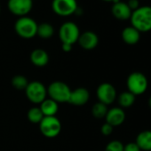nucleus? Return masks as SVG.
<instances>
[{"label": "nucleus", "instance_id": "nucleus-30", "mask_svg": "<svg viewBox=\"0 0 151 151\" xmlns=\"http://www.w3.org/2000/svg\"><path fill=\"white\" fill-rule=\"evenodd\" d=\"M103 1H105V2H113L114 0H103Z\"/></svg>", "mask_w": 151, "mask_h": 151}, {"label": "nucleus", "instance_id": "nucleus-26", "mask_svg": "<svg viewBox=\"0 0 151 151\" xmlns=\"http://www.w3.org/2000/svg\"><path fill=\"white\" fill-rule=\"evenodd\" d=\"M124 151H141L136 142H128L124 146Z\"/></svg>", "mask_w": 151, "mask_h": 151}, {"label": "nucleus", "instance_id": "nucleus-23", "mask_svg": "<svg viewBox=\"0 0 151 151\" xmlns=\"http://www.w3.org/2000/svg\"><path fill=\"white\" fill-rule=\"evenodd\" d=\"M29 85L28 79L22 75H17L12 79V86L17 90H25Z\"/></svg>", "mask_w": 151, "mask_h": 151}, {"label": "nucleus", "instance_id": "nucleus-9", "mask_svg": "<svg viewBox=\"0 0 151 151\" xmlns=\"http://www.w3.org/2000/svg\"><path fill=\"white\" fill-rule=\"evenodd\" d=\"M96 95L99 101L107 106L112 104L117 97L116 88L109 83L101 84L96 90Z\"/></svg>", "mask_w": 151, "mask_h": 151}, {"label": "nucleus", "instance_id": "nucleus-15", "mask_svg": "<svg viewBox=\"0 0 151 151\" xmlns=\"http://www.w3.org/2000/svg\"><path fill=\"white\" fill-rule=\"evenodd\" d=\"M30 60L36 67H45L49 62V55L44 49H35L30 53Z\"/></svg>", "mask_w": 151, "mask_h": 151}, {"label": "nucleus", "instance_id": "nucleus-14", "mask_svg": "<svg viewBox=\"0 0 151 151\" xmlns=\"http://www.w3.org/2000/svg\"><path fill=\"white\" fill-rule=\"evenodd\" d=\"M111 13L116 19L119 21H127L130 20L132 11L129 8L127 3L119 1L113 4L111 7Z\"/></svg>", "mask_w": 151, "mask_h": 151}, {"label": "nucleus", "instance_id": "nucleus-31", "mask_svg": "<svg viewBox=\"0 0 151 151\" xmlns=\"http://www.w3.org/2000/svg\"><path fill=\"white\" fill-rule=\"evenodd\" d=\"M0 12H1V6H0Z\"/></svg>", "mask_w": 151, "mask_h": 151}, {"label": "nucleus", "instance_id": "nucleus-20", "mask_svg": "<svg viewBox=\"0 0 151 151\" xmlns=\"http://www.w3.org/2000/svg\"><path fill=\"white\" fill-rule=\"evenodd\" d=\"M53 34H54V29L52 26V24L44 22L37 26V35L39 37H41L43 39H48V38L52 37L53 36Z\"/></svg>", "mask_w": 151, "mask_h": 151}, {"label": "nucleus", "instance_id": "nucleus-1", "mask_svg": "<svg viewBox=\"0 0 151 151\" xmlns=\"http://www.w3.org/2000/svg\"><path fill=\"white\" fill-rule=\"evenodd\" d=\"M130 22L132 27L139 32H148L151 30V6H139L132 13Z\"/></svg>", "mask_w": 151, "mask_h": 151}, {"label": "nucleus", "instance_id": "nucleus-8", "mask_svg": "<svg viewBox=\"0 0 151 151\" xmlns=\"http://www.w3.org/2000/svg\"><path fill=\"white\" fill-rule=\"evenodd\" d=\"M77 0H52V9L59 16L67 17L76 14L78 10Z\"/></svg>", "mask_w": 151, "mask_h": 151}, {"label": "nucleus", "instance_id": "nucleus-25", "mask_svg": "<svg viewBox=\"0 0 151 151\" xmlns=\"http://www.w3.org/2000/svg\"><path fill=\"white\" fill-rule=\"evenodd\" d=\"M113 130H114V127L112 125H110L108 123H105L101 125V133L104 135V136H109L110 135L112 132H113Z\"/></svg>", "mask_w": 151, "mask_h": 151}, {"label": "nucleus", "instance_id": "nucleus-21", "mask_svg": "<svg viewBox=\"0 0 151 151\" xmlns=\"http://www.w3.org/2000/svg\"><path fill=\"white\" fill-rule=\"evenodd\" d=\"M27 117H28V119H29V121L30 123L39 124V123L44 118V115H43V113H42L39 107H33L28 111Z\"/></svg>", "mask_w": 151, "mask_h": 151}, {"label": "nucleus", "instance_id": "nucleus-13", "mask_svg": "<svg viewBox=\"0 0 151 151\" xmlns=\"http://www.w3.org/2000/svg\"><path fill=\"white\" fill-rule=\"evenodd\" d=\"M79 45L85 50H93L99 44V37L93 31H85L80 34L78 40Z\"/></svg>", "mask_w": 151, "mask_h": 151}, {"label": "nucleus", "instance_id": "nucleus-2", "mask_svg": "<svg viewBox=\"0 0 151 151\" xmlns=\"http://www.w3.org/2000/svg\"><path fill=\"white\" fill-rule=\"evenodd\" d=\"M38 24L30 17H20L14 23V30L16 34L25 39L33 38L37 36Z\"/></svg>", "mask_w": 151, "mask_h": 151}, {"label": "nucleus", "instance_id": "nucleus-7", "mask_svg": "<svg viewBox=\"0 0 151 151\" xmlns=\"http://www.w3.org/2000/svg\"><path fill=\"white\" fill-rule=\"evenodd\" d=\"M39 130L46 138H55L61 131V123L56 116H44L39 123Z\"/></svg>", "mask_w": 151, "mask_h": 151}, {"label": "nucleus", "instance_id": "nucleus-22", "mask_svg": "<svg viewBox=\"0 0 151 151\" xmlns=\"http://www.w3.org/2000/svg\"><path fill=\"white\" fill-rule=\"evenodd\" d=\"M108 110H109L108 106L99 101L93 106L92 114L96 118H105V116L108 113Z\"/></svg>", "mask_w": 151, "mask_h": 151}, {"label": "nucleus", "instance_id": "nucleus-19", "mask_svg": "<svg viewBox=\"0 0 151 151\" xmlns=\"http://www.w3.org/2000/svg\"><path fill=\"white\" fill-rule=\"evenodd\" d=\"M135 99H136V96H134L129 91H125V92L121 93L118 95L117 101H118V104H119L120 108H122V109H127V108L132 107L134 104Z\"/></svg>", "mask_w": 151, "mask_h": 151}, {"label": "nucleus", "instance_id": "nucleus-27", "mask_svg": "<svg viewBox=\"0 0 151 151\" xmlns=\"http://www.w3.org/2000/svg\"><path fill=\"white\" fill-rule=\"evenodd\" d=\"M127 5L129 6V8L133 12L136 9H138L140 6H139V0H128Z\"/></svg>", "mask_w": 151, "mask_h": 151}, {"label": "nucleus", "instance_id": "nucleus-12", "mask_svg": "<svg viewBox=\"0 0 151 151\" xmlns=\"http://www.w3.org/2000/svg\"><path fill=\"white\" fill-rule=\"evenodd\" d=\"M106 123L109 124L113 127L121 125L125 120V112L122 108H112L108 110L105 116Z\"/></svg>", "mask_w": 151, "mask_h": 151}, {"label": "nucleus", "instance_id": "nucleus-18", "mask_svg": "<svg viewBox=\"0 0 151 151\" xmlns=\"http://www.w3.org/2000/svg\"><path fill=\"white\" fill-rule=\"evenodd\" d=\"M44 116H55L59 110V104L52 99H45L39 106Z\"/></svg>", "mask_w": 151, "mask_h": 151}, {"label": "nucleus", "instance_id": "nucleus-29", "mask_svg": "<svg viewBox=\"0 0 151 151\" xmlns=\"http://www.w3.org/2000/svg\"><path fill=\"white\" fill-rule=\"evenodd\" d=\"M148 104H149V107H150V109H151V97L149 98V101H148Z\"/></svg>", "mask_w": 151, "mask_h": 151}, {"label": "nucleus", "instance_id": "nucleus-6", "mask_svg": "<svg viewBox=\"0 0 151 151\" xmlns=\"http://www.w3.org/2000/svg\"><path fill=\"white\" fill-rule=\"evenodd\" d=\"M25 93L28 100L34 104H40L47 96V88L41 82L33 81L29 83L25 89Z\"/></svg>", "mask_w": 151, "mask_h": 151}, {"label": "nucleus", "instance_id": "nucleus-16", "mask_svg": "<svg viewBox=\"0 0 151 151\" xmlns=\"http://www.w3.org/2000/svg\"><path fill=\"white\" fill-rule=\"evenodd\" d=\"M121 36L123 41L129 45H136L140 39V32H139L132 26L124 28L122 31Z\"/></svg>", "mask_w": 151, "mask_h": 151}, {"label": "nucleus", "instance_id": "nucleus-17", "mask_svg": "<svg viewBox=\"0 0 151 151\" xmlns=\"http://www.w3.org/2000/svg\"><path fill=\"white\" fill-rule=\"evenodd\" d=\"M136 144L142 151H151V131L146 130L140 132L135 140Z\"/></svg>", "mask_w": 151, "mask_h": 151}, {"label": "nucleus", "instance_id": "nucleus-10", "mask_svg": "<svg viewBox=\"0 0 151 151\" xmlns=\"http://www.w3.org/2000/svg\"><path fill=\"white\" fill-rule=\"evenodd\" d=\"M7 7L16 16H26L33 7V0H8Z\"/></svg>", "mask_w": 151, "mask_h": 151}, {"label": "nucleus", "instance_id": "nucleus-28", "mask_svg": "<svg viewBox=\"0 0 151 151\" xmlns=\"http://www.w3.org/2000/svg\"><path fill=\"white\" fill-rule=\"evenodd\" d=\"M72 46L71 45H68V44H62L61 45V48H62V51L65 52H68L72 50Z\"/></svg>", "mask_w": 151, "mask_h": 151}, {"label": "nucleus", "instance_id": "nucleus-5", "mask_svg": "<svg viewBox=\"0 0 151 151\" xmlns=\"http://www.w3.org/2000/svg\"><path fill=\"white\" fill-rule=\"evenodd\" d=\"M80 36L79 28L78 25L72 22H64L59 30V37L61 44H68L73 45L77 43Z\"/></svg>", "mask_w": 151, "mask_h": 151}, {"label": "nucleus", "instance_id": "nucleus-4", "mask_svg": "<svg viewBox=\"0 0 151 151\" xmlns=\"http://www.w3.org/2000/svg\"><path fill=\"white\" fill-rule=\"evenodd\" d=\"M70 93L71 90L69 86L60 81L52 82L47 88V95L58 104L68 102Z\"/></svg>", "mask_w": 151, "mask_h": 151}, {"label": "nucleus", "instance_id": "nucleus-11", "mask_svg": "<svg viewBox=\"0 0 151 151\" xmlns=\"http://www.w3.org/2000/svg\"><path fill=\"white\" fill-rule=\"evenodd\" d=\"M89 99H90L89 91L86 88L78 87L71 91L68 102L75 106H83L88 102Z\"/></svg>", "mask_w": 151, "mask_h": 151}, {"label": "nucleus", "instance_id": "nucleus-24", "mask_svg": "<svg viewBox=\"0 0 151 151\" xmlns=\"http://www.w3.org/2000/svg\"><path fill=\"white\" fill-rule=\"evenodd\" d=\"M124 144L117 139H114L109 141L106 147H105V151H124Z\"/></svg>", "mask_w": 151, "mask_h": 151}, {"label": "nucleus", "instance_id": "nucleus-3", "mask_svg": "<svg viewBox=\"0 0 151 151\" xmlns=\"http://www.w3.org/2000/svg\"><path fill=\"white\" fill-rule=\"evenodd\" d=\"M127 89L134 96L143 94L148 87V81L146 76L141 72H132L126 80Z\"/></svg>", "mask_w": 151, "mask_h": 151}]
</instances>
